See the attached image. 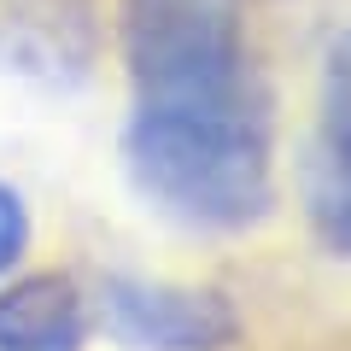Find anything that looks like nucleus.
<instances>
[{
  "instance_id": "0eeeda50",
  "label": "nucleus",
  "mask_w": 351,
  "mask_h": 351,
  "mask_svg": "<svg viewBox=\"0 0 351 351\" xmlns=\"http://www.w3.org/2000/svg\"><path fill=\"white\" fill-rule=\"evenodd\" d=\"M322 141L328 152L351 158V29L328 53V88H322Z\"/></svg>"
},
{
  "instance_id": "39448f33",
  "label": "nucleus",
  "mask_w": 351,
  "mask_h": 351,
  "mask_svg": "<svg viewBox=\"0 0 351 351\" xmlns=\"http://www.w3.org/2000/svg\"><path fill=\"white\" fill-rule=\"evenodd\" d=\"M82 293L64 276H29L0 293V351H82Z\"/></svg>"
},
{
  "instance_id": "f257e3e1",
  "label": "nucleus",
  "mask_w": 351,
  "mask_h": 351,
  "mask_svg": "<svg viewBox=\"0 0 351 351\" xmlns=\"http://www.w3.org/2000/svg\"><path fill=\"white\" fill-rule=\"evenodd\" d=\"M129 182L188 228H252L269 211V106L258 88L205 100H135L123 123Z\"/></svg>"
},
{
  "instance_id": "f03ea898",
  "label": "nucleus",
  "mask_w": 351,
  "mask_h": 351,
  "mask_svg": "<svg viewBox=\"0 0 351 351\" xmlns=\"http://www.w3.org/2000/svg\"><path fill=\"white\" fill-rule=\"evenodd\" d=\"M123 59L135 100H205L246 88L240 0H123Z\"/></svg>"
},
{
  "instance_id": "6e6552de",
  "label": "nucleus",
  "mask_w": 351,
  "mask_h": 351,
  "mask_svg": "<svg viewBox=\"0 0 351 351\" xmlns=\"http://www.w3.org/2000/svg\"><path fill=\"white\" fill-rule=\"evenodd\" d=\"M24 246H29V211H24V199L0 182V276L24 258Z\"/></svg>"
},
{
  "instance_id": "423d86ee",
  "label": "nucleus",
  "mask_w": 351,
  "mask_h": 351,
  "mask_svg": "<svg viewBox=\"0 0 351 351\" xmlns=\"http://www.w3.org/2000/svg\"><path fill=\"white\" fill-rule=\"evenodd\" d=\"M304 205H311V228L339 258H351V158L328 152L322 141L304 152Z\"/></svg>"
},
{
  "instance_id": "20e7f679",
  "label": "nucleus",
  "mask_w": 351,
  "mask_h": 351,
  "mask_svg": "<svg viewBox=\"0 0 351 351\" xmlns=\"http://www.w3.org/2000/svg\"><path fill=\"white\" fill-rule=\"evenodd\" d=\"M88 0H0V64L47 88H76L94 64Z\"/></svg>"
},
{
  "instance_id": "7ed1b4c3",
  "label": "nucleus",
  "mask_w": 351,
  "mask_h": 351,
  "mask_svg": "<svg viewBox=\"0 0 351 351\" xmlns=\"http://www.w3.org/2000/svg\"><path fill=\"white\" fill-rule=\"evenodd\" d=\"M100 316L135 351H223L234 339V311L199 287H158V281H106Z\"/></svg>"
}]
</instances>
